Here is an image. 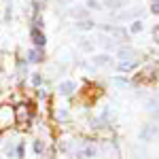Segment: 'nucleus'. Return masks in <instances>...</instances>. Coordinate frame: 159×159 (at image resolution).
<instances>
[{
    "label": "nucleus",
    "mask_w": 159,
    "mask_h": 159,
    "mask_svg": "<svg viewBox=\"0 0 159 159\" xmlns=\"http://www.w3.org/2000/svg\"><path fill=\"white\" fill-rule=\"evenodd\" d=\"M157 136V125H144L142 129H140V140H151V138H155Z\"/></svg>",
    "instance_id": "obj_1"
},
{
    "label": "nucleus",
    "mask_w": 159,
    "mask_h": 159,
    "mask_svg": "<svg viewBox=\"0 0 159 159\" xmlns=\"http://www.w3.org/2000/svg\"><path fill=\"white\" fill-rule=\"evenodd\" d=\"M30 34H32V40H34V45H36V47H45L47 38H45V34H43L38 28H32V30H30Z\"/></svg>",
    "instance_id": "obj_2"
},
{
    "label": "nucleus",
    "mask_w": 159,
    "mask_h": 159,
    "mask_svg": "<svg viewBox=\"0 0 159 159\" xmlns=\"http://www.w3.org/2000/svg\"><path fill=\"white\" fill-rule=\"evenodd\" d=\"M104 30H106V32H110L112 36L121 38V40H125V38H127V30H123V28H117V25H115V28H112V25H106Z\"/></svg>",
    "instance_id": "obj_3"
},
{
    "label": "nucleus",
    "mask_w": 159,
    "mask_h": 159,
    "mask_svg": "<svg viewBox=\"0 0 159 159\" xmlns=\"http://www.w3.org/2000/svg\"><path fill=\"white\" fill-rule=\"evenodd\" d=\"M60 91L64 93V96H70V93L74 91V83L72 81H64V83L60 85Z\"/></svg>",
    "instance_id": "obj_4"
},
{
    "label": "nucleus",
    "mask_w": 159,
    "mask_h": 159,
    "mask_svg": "<svg viewBox=\"0 0 159 159\" xmlns=\"http://www.w3.org/2000/svg\"><path fill=\"white\" fill-rule=\"evenodd\" d=\"M134 55V49L132 47H121V49L117 51V57H123V60H127V57H132Z\"/></svg>",
    "instance_id": "obj_5"
},
{
    "label": "nucleus",
    "mask_w": 159,
    "mask_h": 159,
    "mask_svg": "<svg viewBox=\"0 0 159 159\" xmlns=\"http://www.w3.org/2000/svg\"><path fill=\"white\" fill-rule=\"evenodd\" d=\"M142 13V9H134V11H125V13H121L119 15V19H132V17H138Z\"/></svg>",
    "instance_id": "obj_6"
},
{
    "label": "nucleus",
    "mask_w": 159,
    "mask_h": 159,
    "mask_svg": "<svg viewBox=\"0 0 159 159\" xmlns=\"http://www.w3.org/2000/svg\"><path fill=\"white\" fill-rule=\"evenodd\" d=\"M40 60H43V53H40L38 49H34V51L28 53V61H34V64H36V61H40Z\"/></svg>",
    "instance_id": "obj_7"
},
{
    "label": "nucleus",
    "mask_w": 159,
    "mask_h": 159,
    "mask_svg": "<svg viewBox=\"0 0 159 159\" xmlns=\"http://www.w3.org/2000/svg\"><path fill=\"white\" fill-rule=\"evenodd\" d=\"M93 64H96V66H108L110 57L108 55H98V57H93Z\"/></svg>",
    "instance_id": "obj_8"
},
{
    "label": "nucleus",
    "mask_w": 159,
    "mask_h": 159,
    "mask_svg": "<svg viewBox=\"0 0 159 159\" xmlns=\"http://www.w3.org/2000/svg\"><path fill=\"white\" fill-rule=\"evenodd\" d=\"M134 66H136V60H123L121 64H119V68H121V70H132Z\"/></svg>",
    "instance_id": "obj_9"
},
{
    "label": "nucleus",
    "mask_w": 159,
    "mask_h": 159,
    "mask_svg": "<svg viewBox=\"0 0 159 159\" xmlns=\"http://www.w3.org/2000/svg\"><path fill=\"white\" fill-rule=\"evenodd\" d=\"M106 7H110V9H121V7H125V0H106Z\"/></svg>",
    "instance_id": "obj_10"
},
{
    "label": "nucleus",
    "mask_w": 159,
    "mask_h": 159,
    "mask_svg": "<svg viewBox=\"0 0 159 159\" xmlns=\"http://www.w3.org/2000/svg\"><path fill=\"white\" fill-rule=\"evenodd\" d=\"M76 28H79V30H91V28H93V21H89V19L79 21V24H76Z\"/></svg>",
    "instance_id": "obj_11"
},
{
    "label": "nucleus",
    "mask_w": 159,
    "mask_h": 159,
    "mask_svg": "<svg viewBox=\"0 0 159 159\" xmlns=\"http://www.w3.org/2000/svg\"><path fill=\"white\" fill-rule=\"evenodd\" d=\"M17 119L25 121V106H17Z\"/></svg>",
    "instance_id": "obj_12"
},
{
    "label": "nucleus",
    "mask_w": 159,
    "mask_h": 159,
    "mask_svg": "<svg viewBox=\"0 0 159 159\" xmlns=\"http://www.w3.org/2000/svg\"><path fill=\"white\" fill-rule=\"evenodd\" d=\"M81 49H85V51H91V49H93V45H91V43H89L87 38H83V40H81Z\"/></svg>",
    "instance_id": "obj_13"
},
{
    "label": "nucleus",
    "mask_w": 159,
    "mask_h": 159,
    "mask_svg": "<svg viewBox=\"0 0 159 159\" xmlns=\"http://www.w3.org/2000/svg\"><path fill=\"white\" fill-rule=\"evenodd\" d=\"M45 2H47V0H34V9H36V11L45 9Z\"/></svg>",
    "instance_id": "obj_14"
},
{
    "label": "nucleus",
    "mask_w": 159,
    "mask_h": 159,
    "mask_svg": "<svg viewBox=\"0 0 159 159\" xmlns=\"http://www.w3.org/2000/svg\"><path fill=\"white\" fill-rule=\"evenodd\" d=\"M87 7L89 9H100V2L98 0H87Z\"/></svg>",
    "instance_id": "obj_15"
},
{
    "label": "nucleus",
    "mask_w": 159,
    "mask_h": 159,
    "mask_svg": "<svg viewBox=\"0 0 159 159\" xmlns=\"http://www.w3.org/2000/svg\"><path fill=\"white\" fill-rule=\"evenodd\" d=\"M85 155H87V157H93V155H96V148H93V147H87L85 148Z\"/></svg>",
    "instance_id": "obj_16"
},
{
    "label": "nucleus",
    "mask_w": 159,
    "mask_h": 159,
    "mask_svg": "<svg viewBox=\"0 0 159 159\" xmlns=\"http://www.w3.org/2000/svg\"><path fill=\"white\" fill-rule=\"evenodd\" d=\"M140 30H142V24H140V21H136V24L132 25V32H140Z\"/></svg>",
    "instance_id": "obj_17"
},
{
    "label": "nucleus",
    "mask_w": 159,
    "mask_h": 159,
    "mask_svg": "<svg viewBox=\"0 0 159 159\" xmlns=\"http://www.w3.org/2000/svg\"><path fill=\"white\" fill-rule=\"evenodd\" d=\"M115 83L119 87H129V83H127V81H121V79H115Z\"/></svg>",
    "instance_id": "obj_18"
},
{
    "label": "nucleus",
    "mask_w": 159,
    "mask_h": 159,
    "mask_svg": "<svg viewBox=\"0 0 159 159\" xmlns=\"http://www.w3.org/2000/svg\"><path fill=\"white\" fill-rule=\"evenodd\" d=\"M40 81H43L40 74H34V76H32V83H34V85H40Z\"/></svg>",
    "instance_id": "obj_19"
},
{
    "label": "nucleus",
    "mask_w": 159,
    "mask_h": 159,
    "mask_svg": "<svg viewBox=\"0 0 159 159\" xmlns=\"http://www.w3.org/2000/svg\"><path fill=\"white\" fill-rule=\"evenodd\" d=\"M43 142H36V144H34V151H36V153H43Z\"/></svg>",
    "instance_id": "obj_20"
},
{
    "label": "nucleus",
    "mask_w": 159,
    "mask_h": 159,
    "mask_svg": "<svg viewBox=\"0 0 159 159\" xmlns=\"http://www.w3.org/2000/svg\"><path fill=\"white\" fill-rule=\"evenodd\" d=\"M151 11L155 13V15H159V2H155V4H153V7H151Z\"/></svg>",
    "instance_id": "obj_21"
},
{
    "label": "nucleus",
    "mask_w": 159,
    "mask_h": 159,
    "mask_svg": "<svg viewBox=\"0 0 159 159\" xmlns=\"http://www.w3.org/2000/svg\"><path fill=\"white\" fill-rule=\"evenodd\" d=\"M153 38H155V43H159V28L153 30Z\"/></svg>",
    "instance_id": "obj_22"
},
{
    "label": "nucleus",
    "mask_w": 159,
    "mask_h": 159,
    "mask_svg": "<svg viewBox=\"0 0 159 159\" xmlns=\"http://www.w3.org/2000/svg\"><path fill=\"white\" fill-rule=\"evenodd\" d=\"M57 117H60V119H66V117H68V112H66V110H60V112H57Z\"/></svg>",
    "instance_id": "obj_23"
},
{
    "label": "nucleus",
    "mask_w": 159,
    "mask_h": 159,
    "mask_svg": "<svg viewBox=\"0 0 159 159\" xmlns=\"http://www.w3.org/2000/svg\"><path fill=\"white\" fill-rule=\"evenodd\" d=\"M153 117H155V121H159V108L153 110Z\"/></svg>",
    "instance_id": "obj_24"
},
{
    "label": "nucleus",
    "mask_w": 159,
    "mask_h": 159,
    "mask_svg": "<svg viewBox=\"0 0 159 159\" xmlns=\"http://www.w3.org/2000/svg\"><path fill=\"white\" fill-rule=\"evenodd\" d=\"M155 2H159V0H155Z\"/></svg>",
    "instance_id": "obj_25"
}]
</instances>
